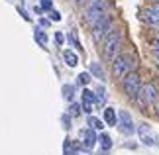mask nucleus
Returning a JSON list of instances; mask_svg holds the SVG:
<instances>
[{"instance_id": "5701e85b", "label": "nucleus", "mask_w": 159, "mask_h": 155, "mask_svg": "<svg viewBox=\"0 0 159 155\" xmlns=\"http://www.w3.org/2000/svg\"><path fill=\"white\" fill-rule=\"evenodd\" d=\"M69 110H71V116H79L83 112V106H81V104H71Z\"/></svg>"}, {"instance_id": "f257e3e1", "label": "nucleus", "mask_w": 159, "mask_h": 155, "mask_svg": "<svg viewBox=\"0 0 159 155\" xmlns=\"http://www.w3.org/2000/svg\"><path fill=\"white\" fill-rule=\"evenodd\" d=\"M122 45H124V34H122L120 30H114V32L102 41V55H104L108 61H114L120 55Z\"/></svg>"}, {"instance_id": "2eb2a0df", "label": "nucleus", "mask_w": 159, "mask_h": 155, "mask_svg": "<svg viewBox=\"0 0 159 155\" xmlns=\"http://www.w3.org/2000/svg\"><path fill=\"white\" fill-rule=\"evenodd\" d=\"M98 141H100V147H102L104 151H108L110 147H112V138H110L108 134H100V135H98Z\"/></svg>"}, {"instance_id": "412c9836", "label": "nucleus", "mask_w": 159, "mask_h": 155, "mask_svg": "<svg viewBox=\"0 0 159 155\" xmlns=\"http://www.w3.org/2000/svg\"><path fill=\"white\" fill-rule=\"evenodd\" d=\"M90 79H93V77H90V73H81V75L77 77V83L83 84V86H87V84L90 83Z\"/></svg>"}, {"instance_id": "9d476101", "label": "nucleus", "mask_w": 159, "mask_h": 155, "mask_svg": "<svg viewBox=\"0 0 159 155\" xmlns=\"http://www.w3.org/2000/svg\"><path fill=\"white\" fill-rule=\"evenodd\" d=\"M138 134H139V139H142L145 145H153V144H155L153 135L149 134V126H148V124H139V128H138Z\"/></svg>"}, {"instance_id": "f03ea898", "label": "nucleus", "mask_w": 159, "mask_h": 155, "mask_svg": "<svg viewBox=\"0 0 159 155\" xmlns=\"http://www.w3.org/2000/svg\"><path fill=\"white\" fill-rule=\"evenodd\" d=\"M108 6H110L108 0H93L90 4L84 6V12H83L84 22L90 24V26H94L96 22L102 20V18L108 14Z\"/></svg>"}, {"instance_id": "423d86ee", "label": "nucleus", "mask_w": 159, "mask_h": 155, "mask_svg": "<svg viewBox=\"0 0 159 155\" xmlns=\"http://www.w3.org/2000/svg\"><path fill=\"white\" fill-rule=\"evenodd\" d=\"M122 89H124V92L130 98H136L139 94V90H142V79H139V75L136 71H132L130 75H126L122 79Z\"/></svg>"}, {"instance_id": "1a4fd4ad", "label": "nucleus", "mask_w": 159, "mask_h": 155, "mask_svg": "<svg viewBox=\"0 0 159 155\" xmlns=\"http://www.w3.org/2000/svg\"><path fill=\"white\" fill-rule=\"evenodd\" d=\"M96 102V94L93 90H89V89H84L83 90V102H81V106H83V112H87L90 114L93 112V104Z\"/></svg>"}, {"instance_id": "dca6fc26", "label": "nucleus", "mask_w": 159, "mask_h": 155, "mask_svg": "<svg viewBox=\"0 0 159 155\" xmlns=\"http://www.w3.org/2000/svg\"><path fill=\"white\" fill-rule=\"evenodd\" d=\"M61 92H63V98L65 100H73V96H75V86L73 84H63V89H61Z\"/></svg>"}, {"instance_id": "7ed1b4c3", "label": "nucleus", "mask_w": 159, "mask_h": 155, "mask_svg": "<svg viewBox=\"0 0 159 155\" xmlns=\"http://www.w3.org/2000/svg\"><path fill=\"white\" fill-rule=\"evenodd\" d=\"M134 65H136V59H134L132 53H120L118 57L112 61V73H114V77L122 80L126 75H130V73H132Z\"/></svg>"}, {"instance_id": "20e7f679", "label": "nucleus", "mask_w": 159, "mask_h": 155, "mask_svg": "<svg viewBox=\"0 0 159 155\" xmlns=\"http://www.w3.org/2000/svg\"><path fill=\"white\" fill-rule=\"evenodd\" d=\"M114 30H116L114 28V18L110 16V14H106L102 20H98L93 26V39L94 41H104L108 35L114 32Z\"/></svg>"}, {"instance_id": "a211bd4d", "label": "nucleus", "mask_w": 159, "mask_h": 155, "mask_svg": "<svg viewBox=\"0 0 159 155\" xmlns=\"http://www.w3.org/2000/svg\"><path fill=\"white\" fill-rule=\"evenodd\" d=\"M89 126L93 130H102L104 128V122L98 120V118H94V116H89Z\"/></svg>"}, {"instance_id": "4468645a", "label": "nucleus", "mask_w": 159, "mask_h": 155, "mask_svg": "<svg viewBox=\"0 0 159 155\" xmlns=\"http://www.w3.org/2000/svg\"><path fill=\"white\" fill-rule=\"evenodd\" d=\"M90 75H94L96 79H100V80H104V79H106L104 69L100 67V63H90Z\"/></svg>"}, {"instance_id": "c756f323", "label": "nucleus", "mask_w": 159, "mask_h": 155, "mask_svg": "<svg viewBox=\"0 0 159 155\" xmlns=\"http://www.w3.org/2000/svg\"><path fill=\"white\" fill-rule=\"evenodd\" d=\"M18 12H20V14L24 16V20H28V22H30V16H28V12L24 10V8H18Z\"/></svg>"}, {"instance_id": "bb28decb", "label": "nucleus", "mask_w": 159, "mask_h": 155, "mask_svg": "<svg viewBox=\"0 0 159 155\" xmlns=\"http://www.w3.org/2000/svg\"><path fill=\"white\" fill-rule=\"evenodd\" d=\"M69 41H71L75 47H81V43H79V39H77V35H75V34H69Z\"/></svg>"}, {"instance_id": "c85d7f7f", "label": "nucleus", "mask_w": 159, "mask_h": 155, "mask_svg": "<svg viewBox=\"0 0 159 155\" xmlns=\"http://www.w3.org/2000/svg\"><path fill=\"white\" fill-rule=\"evenodd\" d=\"M55 41H57V45H63L65 38H63V34H61V32H57V34H55Z\"/></svg>"}, {"instance_id": "ddd939ff", "label": "nucleus", "mask_w": 159, "mask_h": 155, "mask_svg": "<svg viewBox=\"0 0 159 155\" xmlns=\"http://www.w3.org/2000/svg\"><path fill=\"white\" fill-rule=\"evenodd\" d=\"M63 59H65V63L69 65V67L79 65V57H77V53H75V51H71V49H65V51H63Z\"/></svg>"}, {"instance_id": "6e6552de", "label": "nucleus", "mask_w": 159, "mask_h": 155, "mask_svg": "<svg viewBox=\"0 0 159 155\" xmlns=\"http://www.w3.org/2000/svg\"><path fill=\"white\" fill-rule=\"evenodd\" d=\"M94 132H96V130H93V128L83 130V149L90 151V149L96 145V141H98V135H96Z\"/></svg>"}, {"instance_id": "aec40b11", "label": "nucleus", "mask_w": 159, "mask_h": 155, "mask_svg": "<svg viewBox=\"0 0 159 155\" xmlns=\"http://www.w3.org/2000/svg\"><path fill=\"white\" fill-rule=\"evenodd\" d=\"M94 94H96V102H98V104H104V100H106V90H104V86H98Z\"/></svg>"}, {"instance_id": "39448f33", "label": "nucleus", "mask_w": 159, "mask_h": 155, "mask_svg": "<svg viewBox=\"0 0 159 155\" xmlns=\"http://www.w3.org/2000/svg\"><path fill=\"white\" fill-rule=\"evenodd\" d=\"M136 102L139 104L142 108H148V106H153V104L159 102V92L157 89L151 83L143 84L142 90H139V96H136Z\"/></svg>"}, {"instance_id": "473e14b6", "label": "nucleus", "mask_w": 159, "mask_h": 155, "mask_svg": "<svg viewBox=\"0 0 159 155\" xmlns=\"http://www.w3.org/2000/svg\"><path fill=\"white\" fill-rule=\"evenodd\" d=\"M157 73H159V65H157Z\"/></svg>"}, {"instance_id": "393cba45", "label": "nucleus", "mask_w": 159, "mask_h": 155, "mask_svg": "<svg viewBox=\"0 0 159 155\" xmlns=\"http://www.w3.org/2000/svg\"><path fill=\"white\" fill-rule=\"evenodd\" d=\"M61 120H63V128L65 130H71V118H69V114H63Z\"/></svg>"}, {"instance_id": "9b49d317", "label": "nucleus", "mask_w": 159, "mask_h": 155, "mask_svg": "<svg viewBox=\"0 0 159 155\" xmlns=\"http://www.w3.org/2000/svg\"><path fill=\"white\" fill-rule=\"evenodd\" d=\"M77 147H83V145H79L77 141H73L69 138L63 141V153L65 155H77Z\"/></svg>"}, {"instance_id": "2f4dec72", "label": "nucleus", "mask_w": 159, "mask_h": 155, "mask_svg": "<svg viewBox=\"0 0 159 155\" xmlns=\"http://www.w3.org/2000/svg\"><path fill=\"white\" fill-rule=\"evenodd\" d=\"M39 24H41L43 28H47V26H49V20H45V18H41V20H39Z\"/></svg>"}, {"instance_id": "0eeeda50", "label": "nucleus", "mask_w": 159, "mask_h": 155, "mask_svg": "<svg viewBox=\"0 0 159 155\" xmlns=\"http://www.w3.org/2000/svg\"><path fill=\"white\" fill-rule=\"evenodd\" d=\"M118 120H120V126L118 130L124 135H132L134 132H136V126H134V120H132V116L128 110H120V114H118Z\"/></svg>"}, {"instance_id": "f8f14e48", "label": "nucleus", "mask_w": 159, "mask_h": 155, "mask_svg": "<svg viewBox=\"0 0 159 155\" xmlns=\"http://www.w3.org/2000/svg\"><path fill=\"white\" fill-rule=\"evenodd\" d=\"M104 122L108 124V126H116L118 124V116H116V110L114 108H104Z\"/></svg>"}, {"instance_id": "a878e982", "label": "nucleus", "mask_w": 159, "mask_h": 155, "mask_svg": "<svg viewBox=\"0 0 159 155\" xmlns=\"http://www.w3.org/2000/svg\"><path fill=\"white\" fill-rule=\"evenodd\" d=\"M49 20H53V22H59V20H61V14H59L57 10H51V12H49Z\"/></svg>"}, {"instance_id": "b1692460", "label": "nucleus", "mask_w": 159, "mask_h": 155, "mask_svg": "<svg viewBox=\"0 0 159 155\" xmlns=\"http://www.w3.org/2000/svg\"><path fill=\"white\" fill-rule=\"evenodd\" d=\"M41 10L51 12L53 10V2H51V0H41Z\"/></svg>"}, {"instance_id": "f3484780", "label": "nucleus", "mask_w": 159, "mask_h": 155, "mask_svg": "<svg viewBox=\"0 0 159 155\" xmlns=\"http://www.w3.org/2000/svg\"><path fill=\"white\" fill-rule=\"evenodd\" d=\"M34 38H35V41H38L41 47H47V34L43 32V30H35Z\"/></svg>"}, {"instance_id": "6ab92c4d", "label": "nucleus", "mask_w": 159, "mask_h": 155, "mask_svg": "<svg viewBox=\"0 0 159 155\" xmlns=\"http://www.w3.org/2000/svg\"><path fill=\"white\" fill-rule=\"evenodd\" d=\"M139 18H142V20H143L145 24H155V18H153V12H151L149 8H148V10H143V12H142V16H139Z\"/></svg>"}, {"instance_id": "7c9ffc66", "label": "nucleus", "mask_w": 159, "mask_h": 155, "mask_svg": "<svg viewBox=\"0 0 159 155\" xmlns=\"http://www.w3.org/2000/svg\"><path fill=\"white\" fill-rule=\"evenodd\" d=\"M75 2H77V4H83V6H87V4H90V2H93V0H75Z\"/></svg>"}, {"instance_id": "cd10ccee", "label": "nucleus", "mask_w": 159, "mask_h": 155, "mask_svg": "<svg viewBox=\"0 0 159 155\" xmlns=\"http://www.w3.org/2000/svg\"><path fill=\"white\" fill-rule=\"evenodd\" d=\"M153 55H155V59H159V38L153 41Z\"/></svg>"}, {"instance_id": "4be33fe9", "label": "nucleus", "mask_w": 159, "mask_h": 155, "mask_svg": "<svg viewBox=\"0 0 159 155\" xmlns=\"http://www.w3.org/2000/svg\"><path fill=\"white\" fill-rule=\"evenodd\" d=\"M149 10L153 12V18H155V24L159 26V2H155V4H151L149 6Z\"/></svg>"}]
</instances>
